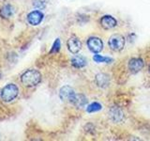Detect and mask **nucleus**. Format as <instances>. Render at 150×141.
Masks as SVG:
<instances>
[{"label": "nucleus", "mask_w": 150, "mask_h": 141, "mask_svg": "<svg viewBox=\"0 0 150 141\" xmlns=\"http://www.w3.org/2000/svg\"><path fill=\"white\" fill-rule=\"evenodd\" d=\"M41 81V74L39 70H27L21 76V82L26 87H35Z\"/></svg>", "instance_id": "1"}, {"label": "nucleus", "mask_w": 150, "mask_h": 141, "mask_svg": "<svg viewBox=\"0 0 150 141\" xmlns=\"http://www.w3.org/2000/svg\"><path fill=\"white\" fill-rule=\"evenodd\" d=\"M18 93H19L18 87L15 84L11 83L6 85L2 88L0 97H1V99L5 103H11L13 100H15L16 97L18 96Z\"/></svg>", "instance_id": "2"}, {"label": "nucleus", "mask_w": 150, "mask_h": 141, "mask_svg": "<svg viewBox=\"0 0 150 141\" xmlns=\"http://www.w3.org/2000/svg\"><path fill=\"white\" fill-rule=\"evenodd\" d=\"M109 46L112 51H121L125 46V38L119 34L112 35L109 40Z\"/></svg>", "instance_id": "3"}, {"label": "nucleus", "mask_w": 150, "mask_h": 141, "mask_svg": "<svg viewBox=\"0 0 150 141\" xmlns=\"http://www.w3.org/2000/svg\"><path fill=\"white\" fill-rule=\"evenodd\" d=\"M59 96L63 101L72 103L75 96H76V93H75V91L73 90L72 88H70L69 86H65L60 89Z\"/></svg>", "instance_id": "4"}, {"label": "nucleus", "mask_w": 150, "mask_h": 141, "mask_svg": "<svg viewBox=\"0 0 150 141\" xmlns=\"http://www.w3.org/2000/svg\"><path fill=\"white\" fill-rule=\"evenodd\" d=\"M87 46L93 53H100L103 48V42L100 39H98V38L92 37V38H89L88 39Z\"/></svg>", "instance_id": "5"}, {"label": "nucleus", "mask_w": 150, "mask_h": 141, "mask_svg": "<svg viewBox=\"0 0 150 141\" xmlns=\"http://www.w3.org/2000/svg\"><path fill=\"white\" fill-rule=\"evenodd\" d=\"M68 49L69 50L70 53L77 54L78 52L82 48V43L76 36H71L68 41Z\"/></svg>", "instance_id": "6"}, {"label": "nucleus", "mask_w": 150, "mask_h": 141, "mask_svg": "<svg viewBox=\"0 0 150 141\" xmlns=\"http://www.w3.org/2000/svg\"><path fill=\"white\" fill-rule=\"evenodd\" d=\"M43 20V13L40 11H33L27 15V22L31 26H38Z\"/></svg>", "instance_id": "7"}, {"label": "nucleus", "mask_w": 150, "mask_h": 141, "mask_svg": "<svg viewBox=\"0 0 150 141\" xmlns=\"http://www.w3.org/2000/svg\"><path fill=\"white\" fill-rule=\"evenodd\" d=\"M144 67V61L141 58H131L129 62V69L132 73H136L140 72L142 68Z\"/></svg>", "instance_id": "8"}, {"label": "nucleus", "mask_w": 150, "mask_h": 141, "mask_svg": "<svg viewBox=\"0 0 150 141\" xmlns=\"http://www.w3.org/2000/svg\"><path fill=\"white\" fill-rule=\"evenodd\" d=\"M116 20L110 15H105L100 19V25L105 29H111L116 26Z\"/></svg>", "instance_id": "9"}, {"label": "nucleus", "mask_w": 150, "mask_h": 141, "mask_svg": "<svg viewBox=\"0 0 150 141\" xmlns=\"http://www.w3.org/2000/svg\"><path fill=\"white\" fill-rule=\"evenodd\" d=\"M110 117L112 121L115 122H121L122 120H124V114L120 108L114 106L111 108L110 110Z\"/></svg>", "instance_id": "10"}, {"label": "nucleus", "mask_w": 150, "mask_h": 141, "mask_svg": "<svg viewBox=\"0 0 150 141\" xmlns=\"http://www.w3.org/2000/svg\"><path fill=\"white\" fill-rule=\"evenodd\" d=\"M15 13V9L11 5H5L0 9V15L3 18H11Z\"/></svg>", "instance_id": "11"}, {"label": "nucleus", "mask_w": 150, "mask_h": 141, "mask_svg": "<svg viewBox=\"0 0 150 141\" xmlns=\"http://www.w3.org/2000/svg\"><path fill=\"white\" fill-rule=\"evenodd\" d=\"M71 64H72L73 67L81 69V68H83L84 66L86 65V59L84 58L83 56L77 55V56H75L72 58Z\"/></svg>", "instance_id": "12"}, {"label": "nucleus", "mask_w": 150, "mask_h": 141, "mask_svg": "<svg viewBox=\"0 0 150 141\" xmlns=\"http://www.w3.org/2000/svg\"><path fill=\"white\" fill-rule=\"evenodd\" d=\"M96 82L98 87L106 88L109 85V77L104 73H100L96 76Z\"/></svg>", "instance_id": "13"}, {"label": "nucleus", "mask_w": 150, "mask_h": 141, "mask_svg": "<svg viewBox=\"0 0 150 141\" xmlns=\"http://www.w3.org/2000/svg\"><path fill=\"white\" fill-rule=\"evenodd\" d=\"M72 103L75 106L81 108V107H83L84 105H86L87 100H86V98L83 95V94H76V96H75Z\"/></svg>", "instance_id": "14"}, {"label": "nucleus", "mask_w": 150, "mask_h": 141, "mask_svg": "<svg viewBox=\"0 0 150 141\" xmlns=\"http://www.w3.org/2000/svg\"><path fill=\"white\" fill-rule=\"evenodd\" d=\"M94 61L95 62H98V63H101V62H105V63H110L112 61V58H107V56H100V55H95L93 58Z\"/></svg>", "instance_id": "15"}, {"label": "nucleus", "mask_w": 150, "mask_h": 141, "mask_svg": "<svg viewBox=\"0 0 150 141\" xmlns=\"http://www.w3.org/2000/svg\"><path fill=\"white\" fill-rule=\"evenodd\" d=\"M100 109H101V105L98 103H92L91 105H89L87 106V112H89V113L100 111Z\"/></svg>", "instance_id": "16"}, {"label": "nucleus", "mask_w": 150, "mask_h": 141, "mask_svg": "<svg viewBox=\"0 0 150 141\" xmlns=\"http://www.w3.org/2000/svg\"><path fill=\"white\" fill-rule=\"evenodd\" d=\"M60 47H61V42L59 39H56L53 44V47L50 51V53H57V52L60 50Z\"/></svg>", "instance_id": "17"}, {"label": "nucleus", "mask_w": 150, "mask_h": 141, "mask_svg": "<svg viewBox=\"0 0 150 141\" xmlns=\"http://www.w3.org/2000/svg\"><path fill=\"white\" fill-rule=\"evenodd\" d=\"M34 7L39 9H42L45 8V3H44V1H42V0H35Z\"/></svg>", "instance_id": "18"}, {"label": "nucleus", "mask_w": 150, "mask_h": 141, "mask_svg": "<svg viewBox=\"0 0 150 141\" xmlns=\"http://www.w3.org/2000/svg\"><path fill=\"white\" fill-rule=\"evenodd\" d=\"M149 72H150V66H149Z\"/></svg>", "instance_id": "19"}]
</instances>
